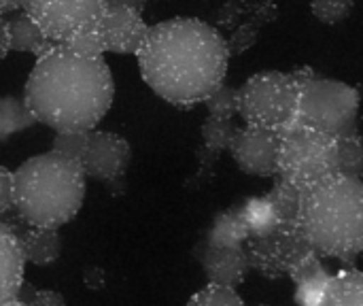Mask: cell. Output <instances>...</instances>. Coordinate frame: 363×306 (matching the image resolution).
Instances as JSON below:
<instances>
[{"label": "cell", "instance_id": "10", "mask_svg": "<svg viewBox=\"0 0 363 306\" xmlns=\"http://www.w3.org/2000/svg\"><path fill=\"white\" fill-rule=\"evenodd\" d=\"M132 160L130 143L108 130H94L89 132L85 153L79 162L85 177L104 181L108 185L121 183L128 166Z\"/></svg>", "mask_w": 363, "mask_h": 306}, {"label": "cell", "instance_id": "5", "mask_svg": "<svg viewBox=\"0 0 363 306\" xmlns=\"http://www.w3.org/2000/svg\"><path fill=\"white\" fill-rule=\"evenodd\" d=\"M300 87L289 72L264 70L249 77L238 87V115L247 126L285 132L294 126L298 113Z\"/></svg>", "mask_w": 363, "mask_h": 306}, {"label": "cell", "instance_id": "7", "mask_svg": "<svg viewBox=\"0 0 363 306\" xmlns=\"http://www.w3.org/2000/svg\"><path fill=\"white\" fill-rule=\"evenodd\" d=\"M336 138L302 126H291L289 130L281 132L277 177L304 192L315 183L336 175Z\"/></svg>", "mask_w": 363, "mask_h": 306}, {"label": "cell", "instance_id": "29", "mask_svg": "<svg viewBox=\"0 0 363 306\" xmlns=\"http://www.w3.org/2000/svg\"><path fill=\"white\" fill-rule=\"evenodd\" d=\"M87 138H89V132H57L53 138L51 151L79 164L85 153Z\"/></svg>", "mask_w": 363, "mask_h": 306}, {"label": "cell", "instance_id": "34", "mask_svg": "<svg viewBox=\"0 0 363 306\" xmlns=\"http://www.w3.org/2000/svg\"><path fill=\"white\" fill-rule=\"evenodd\" d=\"M21 11V2H6V0H0V17L6 19V15H15Z\"/></svg>", "mask_w": 363, "mask_h": 306}, {"label": "cell", "instance_id": "33", "mask_svg": "<svg viewBox=\"0 0 363 306\" xmlns=\"http://www.w3.org/2000/svg\"><path fill=\"white\" fill-rule=\"evenodd\" d=\"M9 30H6V19L0 17V60L9 53Z\"/></svg>", "mask_w": 363, "mask_h": 306}, {"label": "cell", "instance_id": "12", "mask_svg": "<svg viewBox=\"0 0 363 306\" xmlns=\"http://www.w3.org/2000/svg\"><path fill=\"white\" fill-rule=\"evenodd\" d=\"M140 2H106L100 17V32L111 53H138L147 38L149 26L145 23Z\"/></svg>", "mask_w": 363, "mask_h": 306}, {"label": "cell", "instance_id": "23", "mask_svg": "<svg viewBox=\"0 0 363 306\" xmlns=\"http://www.w3.org/2000/svg\"><path fill=\"white\" fill-rule=\"evenodd\" d=\"M34 124L36 119L26 106L23 98L0 96V141H6L17 132L32 128Z\"/></svg>", "mask_w": 363, "mask_h": 306}, {"label": "cell", "instance_id": "6", "mask_svg": "<svg viewBox=\"0 0 363 306\" xmlns=\"http://www.w3.org/2000/svg\"><path fill=\"white\" fill-rule=\"evenodd\" d=\"M362 96L357 87L319 77L300 92L294 126H302L332 138H340L357 130Z\"/></svg>", "mask_w": 363, "mask_h": 306}, {"label": "cell", "instance_id": "32", "mask_svg": "<svg viewBox=\"0 0 363 306\" xmlns=\"http://www.w3.org/2000/svg\"><path fill=\"white\" fill-rule=\"evenodd\" d=\"M30 306H64V296L60 292H53V290H38V292H32Z\"/></svg>", "mask_w": 363, "mask_h": 306}, {"label": "cell", "instance_id": "11", "mask_svg": "<svg viewBox=\"0 0 363 306\" xmlns=\"http://www.w3.org/2000/svg\"><path fill=\"white\" fill-rule=\"evenodd\" d=\"M279 145L281 134L245 126L238 128L234 134V141L230 145V155L234 158L236 166L253 177H274L279 175Z\"/></svg>", "mask_w": 363, "mask_h": 306}, {"label": "cell", "instance_id": "17", "mask_svg": "<svg viewBox=\"0 0 363 306\" xmlns=\"http://www.w3.org/2000/svg\"><path fill=\"white\" fill-rule=\"evenodd\" d=\"M330 277L332 273L323 266V260L317 253L308 256L302 264H298L289 275V279L296 285V294H294L296 305L317 306Z\"/></svg>", "mask_w": 363, "mask_h": 306}, {"label": "cell", "instance_id": "9", "mask_svg": "<svg viewBox=\"0 0 363 306\" xmlns=\"http://www.w3.org/2000/svg\"><path fill=\"white\" fill-rule=\"evenodd\" d=\"M21 9L36 21L53 45H64L81 30L100 21L104 0H68V2H21Z\"/></svg>", "mask_w": 363, "mask_h": 306}, {"label": "cell", "instance_id": "21", "mask_svg": "<svg viewBox=\"0 0 363 306\" xmlns=\"http://www.w3.org/2000/svg\"><path fill=\"white\" fill-rule=\"evenodd\" d=\"M249 241V230L240 217V209L232 207L221 211L206 234V245L208 247H245Z\"/></svg>", "mask_w": 363, "mask_h": 306}, {"label": "cell", "instance_id": "26", "mask_svg": "<svg viewBox=\"0 0 363 306\" xmlns=\"http://www.w3.org/2000/svg\"><path fill=\"white\" fill-rule=\"evenodd\" d=\"M102 17V15H100ZM62 47L70 49L72 53L81 55V58H89V60H100L106 53V45L100 32V21L81 30L79 34H74L70 40H66Z\"/></svg>", "mask_w": 363, "mask_h": 306}, {"label": "cell", "instance_id": "16", "mask_svg": "<svg viewBox=\"0 0 363 306\" xmlns=\"http://www.w3.org/2000/svg\"><path fill=\"white\" fill-rule=\"evenodd\" d=\"M236 130L238 126L234 124V119H217V117L204 119L200 130L202 145L198 149V179H206L215 168L219 155L223 151H230Z\"/></svg>", "mask_w": 363, "mask_h": 306}, {"label": "cell", "instance_id": "19", "mask_svg": "<svg viewBox=\"0 0 363 306\" xmlns=\"http://www.w3.org/2000/svg\"><path fill=\"white\" fill-rule=\"evenodd\" d=\"M23 260L36 266L53 264L62 253V236L57 230L47 228H28L17 234Z\"/></svg>", "mask_w": 363, "mask_h": 306}, {"label": "cell", "instance_id": "8", "mask_svg": "<svg viewBox=\"0 0 363 306\" xmlns=\"http://www.w3.org/2000/svg\"><path fill=\"white\" fill-rule=\"evenodd\" d=\"M245 253L251 271L266 279H281L289 277L291 271L315 251L311 249L298 224H285L277 226L268 234L249 236L245 243Z\"/></svg>", "mask_w": 363, "mask_h": 306}, {"label": "cell", "instance_id": "27", "mask_svg": "<svg viewBox=\"0 0 363 306\" xmlns=\"http://www.w3.org/2000/svg\"><path fill=\"white\" fill-rule=\"evenodd\" d=\"M187 306H245V302L236 290L208 283L206 288H202L198 294L189 298Z\"/></svg>", "mask_w": 363, "mask_h": 306}, {"label": "cell", "instance_id": "22", "mask_svg": "<svg viewBox=\"0 0 363 306\" xmlns=\"http://www.w3.org/2000/svg\"><path fill=\"white\" fill-rule=\"evenodd\" d=\"M266 200H268V204L272 209V215H274L279 226L298 224L300 204H302V192L298 187L283 181L281 177H277L272 190L266 194Z\"/></svg>", "mask_w": 363, "mask_h": 306}, {"label": "cell", "instance_id": "36", "mask_svg": "<svg viewBox=\"0 0 363 306\" xmlns=\"http://www.w3.org/2000/svg\"><path fill=\"white\" fill-rule=\"evenodd\" d=\"M257 306H272V305H257Z\"/></svg>", "mask_w": 363, "mask_h": 306}, {"label": "cell", "instance_id": "24", "mask_svg": "<svg viewBox=\"0 0 363 306\" xmlns=\"http://www.w3.org/2000/svg\"><path fill=\"white\" fill-rule=\"evenodd\" d=\"M338 143V160H336V173L349 179H359L363 177V136L359 130L349 132L340 138Z\"/></svg>", "mask_w": 363, "mask_h": 306}, {"label": "cell", "instance_id": "28", "mask_svg": "<svg viewBox=\"0 0 363 306\" xmlns=\"http://www.w3.org/2000/svg\"><path fill=\"white\" fill-rule=\"evenodd\" d=\"M204 104L208 109V117L234 119V115L238 113V87H230L223 83Z\"/></svg>", "mask_w": 363, "mask_h": 306}, {"label": "cell", "instance_id": "35", "mask_svg": "<svg viewBox=\"0 0 363 306\" xmlns=\"http://www.w3.org/2000/svg\"><path fill=\"white\" fill-rule=\"evenodd\" d=\"M4 306H30L28 302H23V300H13V302H9V305Z\"/></svg>", "mask_w": 363, "mask_h": 306}, {"label": "cell", "instance_id": "14", "mask_svg": "<svg viewBox=\"0 0 363 306\" xmlns=\"http://www.w3.org/2000/svg\"><path fill=\"white\" fill-rule=\"evenodd\" d=\"M200 262L208 283L236 290L249 275L251 266L245 247H208L204 245Z\"/></svg>", "mask_w": 363, "mask_h": 306}, {"label": "cell", "instance_id": "3", "mask_svg": "<svg viewBox=\"0 0 363 306\" xmlns=\"http://www.w3.org/2000/svg\"><path fill=\"white\" fill-rule=\"evenodd\" d=\"M298 226L321 260L353 262L363 253V181L336 173L304 190Z\"/></svg>", "mask_w": 363, "mask_h": 306}, {"label": "cell", "instance_id": "25", "mask_svg": "<svg viewBox=\"0 0 363 306\" xmlns=\"http://www.w3.org/2000/svg\"><path fill=\"white\" fill-rule=\"evenodd\" d=\"M238 209H240V217H242V222H245V226L249 230V236L268 234L279 226L266 196L249 198L242 204H238Z\"/></svg>", "mask_w": 363, "mask_h": 306}, {"label": "cell", "instance_id": "1", "mask_svg": "<svg viewBox=\"0 0 363 306\" xmlns=\"http://www.w3.org/2000/svg\"><path fill=\"white\" fill-rule=\"evenodd\" d=\"M136 60L145 83L160 98L191 109L225 83L230 51L215 26L196 17H172L149 26Z\"/></svg>", "mask_w": 363, "mask_h": 306}, {"label": "cell", "instance_id": "13", "mask_svg": "<svg viewBox=\"0 0 363 306\" xmlns=\"http://www.w3.org/2000/svg\"><path fill=\"white\" fill-rule=\"evenodd\" d=\"M279 9L272 2H228L219 9L217 21L221 28L232 30L225 38L230 58L251 49L259 36V28L277 17Z\"/></svg>", "mask_w": 363, "mask_h": 306}, {"label": "cell", "instance_id": "31", "mask_svg": "<svg viewBox=\"0 0 363 306\" xmlns=\"http://www.w3.org/2000/svg\"><path fill=\"white\" fill-rule=\"evenodd\" d=\"M13 209V173L0 166V217Z\"/></svg>", "mask_w": 363, "mask_h": 306}, {"label": "cell", "instance_id": "20", "mask_svg": "<svg viewBox=\"0 0 363 306\" xmlns=\"http://www.w3.org/2000/svg\"><path fill=\"white\" fill-rule=\"evenodd\" d=\"M317 306H363V273L347 268L334 273Z\"/></svg>", "mask_w": 363, "mask_h": 306}, {"label": "cell", "instance_id": "15", "mask_svg": "<svg viewBox=\"0 0 363 306\" xmlns=\"http://www.w3.org/2000/svg\"><path fill=\"white\" fill-rule=\"evenodd\" d=\"M23 268L26 260L17 232L0 222V306L17 300L23 288Z\"/></svg>", "mask_w": 363, "mask_h": 306}, {"label": "cell", "instance_id": "30", "mask_svg": "<svg viewBox=\"0 0 363 306\" xmlns=\"http://www.w3.org/2000/svg\"><path fill=\"white\" fill-rule=\"evenodd\" d=\"M353 11V2H336V0H321L311 4V13L323 23H338L347 19Z\"/></svg>", "mask_w": 363, "mask_h": 306}, {"label": "cell", "instance_id": "4", "mask_svg": "<svg viewBox=\"0 0 363 306\" xmlns=\"http://www.w3.org/2000/svg\"><path fill=\"white\" fill-rule=\"evenodd\" d=\"M85 200L81 166L55 151L28 158L13 173V209L30 228L57 230Z\"/></svg>", "mask_w": 363, "mask_h": 306}, {"label": "cell", "instance_id": "2", "mask_svg": "<svg viewBox=\"0 0 363 306\" xmlns=\"http://www.w3.org/2000/svg\"><path fill=\"white\" fill-rule=\"evenodd\" d=\"M23 102L36 121L57 132H94L115 98L104 58L89 60L53 45L36 58L23 87Z\"/></svg>", "mask_w": 363, "mask_h": 306}, {"label": "cell", "instance_id": "18", "mask_svg": "<svg viewBox=\"0 0 363 306\" xmlns=\"http://www.w3.org/2000/svg\"><path fill=\"white\" fill-rule=\"evenodd\" d=\"M6 30H9V49L11 51L32 53V55L40 58L53 47V43L43 34V30L36 26V21L23 9L6 19Z\"/></svg>", "mask_w": 363, "mask_h": 306}]
</instances>
